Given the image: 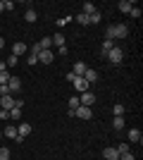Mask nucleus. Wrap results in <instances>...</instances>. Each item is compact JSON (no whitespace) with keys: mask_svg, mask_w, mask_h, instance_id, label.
Returning <instances> with one entry per match:
<instances>
[{"mask_svg":"<svg viewBox=\"0 0 143 160\" xmlns=\"http://www.w3.org/2000/svg\"><path fill=\"white\" fill-rule=\"evenodd\" d=\"M124 124H126V122H124V117H115V120H112V127H115L117 132H122Z\"/></svg>","mask_w":143,"mask_h":160,"instance_id":"5701e85b","label":"nucleus"},{"mask_svg":"<svg viewBox=\"0 0 143 160\" xmlns=\"http://www.w3.org/2000/svg\"><path fill=\"white\" fill-rule=\"evenodd\" d=\"M26 50H29V48L24 46V43H14V46H12V55H14V58H21Z\"/></svg>","mask_w":143,"mask_h":160,"instance_id":"ddd939ff","label":"nucleus"},{"mask_svg":"<svg viewBox=\"0 0 143 160\" xmlns=\"http://www.w3.org/2000/svg\"><path fill=\"white\" fill-rule=\"evenodd\" d=\"M69 19H72V17H64V19H57V27H64V24H67Z\"/></svg>","mask_w":143,"mask_h":160,"instance_id":"e433bc0d","label":"nucleus"},{"mask_svg":"<svg viewBox=\"0 0 143 160\" xmlns=\"http://www.w3.org/2000/svg\"><path fill=\"white\" fill-rule=\"evenodd\" d=\"M2 136H7V139H12V141H17V127H14V124H7L5 132H2Z\"/></svg>","mask_w":143,"mask_h":160,"instance_id":"4468645a","label":"nucleus"},{"mask_svg":"<svg viewBox=\"0 0 143 160\" xmlns=\"http://www.w3.org/2000/svg\"><path fill=\"white\" fill-rule=\"evenodd\" d=\"M0 160H10V151L7 148H0Z\"/></svg>","mask_w":143,"mask_h":160,"instance_id":"2f4dec72","label":"nucleus"},{"mask_svg":"<svg viewBox=\"0 0 143 160\" xmlns=\"http://www.w3.org/2000/svg\"><path fill=\"white\" fill-rule=\"evenodd\" d=\"M86 69H88V65H86V62H76L74 69H72V74H74V77H83V74H86Z\"/></svg>","mask_w":143,"mask_h":160,"instance_id":"9b49d317","label":"nucleus"},{"mask_svg":"<svg viewBox=\"0 0 143 160\" xmlns=\"http://www.w3.org/2000/svg\"><path fill=\"white\" fill-rule=\"evenodd\" d=\"M24 19H26V22H29V24H34V22H36V19H38V12H36L34 7H29L26 12H24Z\"/></svg>","mask_w":143,"mask_h":160,"instance_id":"2eb2a0df","label":"nucleus"},{"mask_svg":"<svg viewBox=\"0 0 143 160\" xmlns=\"http://www.w3.org/2000/svg\"><path fill=\"white\" fill-rule=\"evenodd\" d=\"M119 12H124V14H129L131 12V7H134V2H129V0H119Z\"/></svg>","mask_w":143,"mask_h":160,"instance_id":"f3484780","label":"nucleus"},{"mask_svg":"<svg viewBox=\"0 0 143 160\" xmlns=\"http://www.w3.org/2000/svg\"><path fill=\"white\" fill-rule=\"evenodd\" d=\"M0 139H2V129H0Z\"/></svg>","mask_w":143,"mask_h":160,"instance_id":"ea45409f","label":"nucleus"},{"mask_svg":"<svg viewBox=\"0 0 143 160\" xmlns=\"http://www.w3.org/2000/svg\"><path fill=\"white\" fill-rule=\"evenodd\" d=\"M117 153L122 155V153H129V143H119V146H117Z\"/></svg>","mask_w":143,"mask_h":160,"instance_id":"cd10ccee","label":"nucleus"},{"mask_svg":"<svg viewBox=\"0 0 143 160\" xmlns=\"http://www.w3.org/2000/svg\"><path fill=\"white\" fill-rule=\"evenodd\" d=\"M38 46H41V50H50L53 41H50V38H43V41H38Z\"/></svg>","mask_w":143,"mask_h":160,"instance_id":"a878e982","label":"nucleus"},{"mask_svg":"<svg viewBox=\"0 0 143 160\" xmlns=\"http://www.w3.org/2000/svg\"><path fill=\"white\" fill-rule=\"evenodd\" d=\"M2 96H10V88H7V84H0V98Z\"/></svg>","mask_w":143,"mask_h":160,"instance_id":"c756f323","label":"nucleus"},{"mask_svg":"<svg viewBox=\"0 0 143 160\" xmlns=\"http://www.w3.org/2000/svg\"><path fill=\"white\" fill-rule=\"evenodd\" d=\"M12 108H17V98H14V96H2V98H0V110H7V112H10Z\"/></svg>","mask_w":143,"mask_h":160,"instance_id":"20e7f679","label":"nucleus"},{"mask_svg":"<svg viewBox=\"0 0 143 160\" xmlns=\"http://www.w3.org/2000/svg\"><path fill=\"white\" fill-rule=\"evenodd\" d=\"M81 12L91 17V14H93V12H98V10H95V5H93V2H83V5H81Z\"/></svg>","mask_w":143,"mask_h":160,"instance_id":"6ab92c4d","label":"nucleus"},{"mask_svg":"<svg viewBox=\"0 0 143 160\" xmlns=\"http://www.w3.org/2000/svg\"><path fill=\"white\" fill-rule=\"evenodd\" d=\"M72 84H74V91H79V93H86V91H91V84L83 79V77H76Z\"/></svg>","mask_w":143,"mask_h":160,"instance_id":"39448f33","label":"nucleus"},{"mask_svg":"<svg viewBox=\"0 0 143 160\" xmlns=\"http://www.w3.org/2000/svg\"><path fill=\"white\" fill-rule=\"evenodd\" d=\"M67 103H69V110H72V112H74L76 108L81 105V103H79V96H72V98H69V100H67Z\"/></svg>","mask_w":143,"mask_h":160,"instance_id":"b1692460","label":"nucleus"},{"mask_svg":"<svg viewBox=\"0 0 143 160\" xmlns=\"http://www.w3.org/2000/svg\"><path fill=\"white\" fill-rule=\"evenodd\" d=\"M2 48H5V38H2V36H0V50H2Z\"/></svg>","mask_w":143,"mask_h":160,"instance_id":"4c0bfd02","label":"nucleus"},{"mask_svg":"<svg viewBox=\"0 0 143 160\" xmlns=\"http://www.w3.org/2000/svg\"><path fill=\"white\" fill-rule=\"evenodd\" d=\"M112 112H115V117H124V105H122V103L112 105Z\"/></svg>","mask_w":143,"mask_h":160,"instance_id":"393cba45","label":"nucleus"},{"mask_svg":"<svg viewBox=\"0 0 143 160\" xmlns=\"http://www.w3.org/2000/svg\"><path fill=\"white\" fill-rule=\"evenodd\" d=\"M50 41H53V46H57V50H60V48H64V36H62V33L50 36Z\"/></svg>","mask_w":143,"mask_h":160,"instance_id":"a211bd4d","label":"nucleus"},{"mask_svg":"<svg viewBox=\"0 0 143 160\" xmlns=\"http://www.w3.org/2000/svg\"><path fill=\"white\" fill-rule=\"evenodd\" d=\"M17 62H19V58H14V55H10V58H7V67H14Z\"/></svg>","mask_w":143,"mask_h":160,"instance_id":"7c9ffc66","label":"nucleus"},{"mask_svg":"<svg viewBox=\"0 0 143 160\" xmlns=\"http://www.w3.org/2000/svg\"><path fill=\"white\" fill-rule=\"evenodd\" d=\"M76 22H79L81 27H91V22H88V14H83V12H79V14H76Z\"/></svg>","mask_w":143,"mask_h":160,"instance_id":"412c9836","label":"nucleus"},{"mask_svg":"<svg viewBox=\"0 0 143 160\" xmlns=\"http://www.w3.org/2000/svg\"><path fill=\"white\" fill-rule=\"evenodd\" d=\"M53 60H55V55L50 53V50H41V53H38V62H41V65H50Z\"/></svg>","mask_w":143,"mask_h":160,"instance_id":"9d476101","label":"nucleus"},{"mask_svg":"<svg viewBox=\"0 0 143 160\" xmlns=\"http://www.w3.org/2000/svg\"><path fill=\"white\" fill-rule=\"evenodd\" d=\"M0 12H5V5H2V0H0Z\"/></svg>","mask_w":143,"mask_h":160,"instance_id":"58836bf2","label":"nucleus"},{"mask_svg":"<svg viewBox=\"0 0 143 160\" xmlns=\"http://www.w3.org/2000/svg\"><path fill=\"white\" fill-rule=\"evenodd\" d=\"M115 46H117L115 41L105 38V41H102V55H107V53H110V50H112V48H115Z\"/></svg>","mask_w":143,"mask_h":160,"instance_id":"aec40b11","label":"nucleus"},{"mask_svg":"<svg viewBox=\"0 0 143 160\" xmlns=\"http://www.w3.org/2000/svg\"><path fill=\"white\" fill-rule=\"evenodd\" d=\"M102 158L105 160H119V153H117L115 146H107V148H102Z\"/></svg>","mask_w":143,"mask_h":160,"instance_id":"1a4fd4ad","label":"nucleus"},{"mask_svg":"<svg viewBox=\"0 0 143 160\" xmlns=\"http://www.w3.org/2000/svg\"><path fill=\"white\" fill-rule=\"evenodd\" d=\"M126 33H129V27H126V24H112V27L105 29V38L119 41V38H126Z\"/></svg>","mask_w":143,"mask_h":160,"instance_id":"f257e3e1","label":"nucleus"},{"mask_svg":"<svg viewBox=\"0 0 143 160\" xmlns=\"http://www.w3.org/2000/svg\"><path fill=\"white\" fill-rule=\"evenodd\" d=\"M88 22H91V24H100V12H93L88 17Z\"/></svg>","mask_w":143,"mask_h":160,"instance_id":"bb28decb","label":"nucleus"},{"mask_svg":"<svg viewBox=\"0 0 143 160\" xmlns=\"http://www.w3.org/2000/svg\"><path fill=\"white\" fill-rule=\"evenodd\" d=\"M26 65H38V58H36V55H29V58H26Z\"/></svg>","mask_w":143,"mask_h":160,"instance_id":"473e14b6","label":"nucleus"},{"mask_svg":"<svg viewBox=\"0 0 143 160\" xmlns=\"http://www.w3.org/2000/svg\"><path fill=\"white\" fill-rule=\"evenodd\" d=\"M7 88H10V96L19 93V91H21V81L17 79V77H10V81H7Z\"/></svg>","mask_w":143,"mask_h":160,"instance_id":"6e6552de","label":"nucleus"},{"mask_svg":"<svg viewBox=\"0 0 143 160\" xmlns=\"http://www.w3.org/2000/svg\"><path fill=\"white\" fill-rule=\"evenodd\" d=\"M2 120H10V112H7V110H0V122H2Z\"/></svg>","mask_w":143,"mask_h":160,"instance_id":"c9c22d12","label":"nucleus"},{"mask_svg":"<svg viewBox=\"0 0 143 160\" xmlns=\"http://www.w3.org/2000/svg\"><path fill=\"white\" fill-rule=\"evenodd\" d=\"M105 58H107V60L112 62V65H119V62L124 60V50H122L119 46H115V48H112V50H110L107 55H105Z\"/></svg>","mask_w":143,"mask_h":160,"instance_id":"f03ea898","label":"nucleus"},{"mask_svg":"<svg viewBox=\"0 0 143 160\" xmlns=\"http://www.w3.org/2000/svg\"><path fill=\"white\" fill-rule=\"evenodd\" d=\"M131 17H134V19H138V17H141V7H131Z\"/></svg>","mask_w":143,"mask_h":160,"instance_id":"c85d7f7f","label":"nucleus"},{"mask_svg":"<svg viewBox=\"0 0 143 160\" xmlns=\"http://www.w3.org/2000/svg\"><path fill=\"white\" fill-rule=\"evenodd\" d=\"M2 5H5V10H14V2H12V0H2Z\"/></svg>","mask_w":143,"mask_h":160,"instance_id":"f704fd0d","label":"nucleus"},{"mask_svg":"<svg viewBox=\"0 0 143 160\" xmlns=\"http://www.w3.org/2000/svg\"><path fill=\"white\" fill-rule=\"evenodd\" d=\"M74 117H79V120H91V117H93V110H91V108L79 105V108L74 110Z\"/></svg>","mask_w":143,"mask_h":160,"instance_id":"423d86ee","label":"nucleus"},{"mask_svg":"<svg viewBox=\"0 0 143 160\" xmlns=\"http://www.w3.org/2000/svg\"><path fill=\"white\" fill-rule=\"evenodd\" d=\"M10 120H14V122L21 120V108H12V110H10Z\"/></svg>","mask_w":143,"mask_h":160,"instance_id":"4be33fe9","label":"nucleus"},{"mask_svg":"<svg viewBox=\"0 0 143 160\" xmlns=\"http://www.w3.org/2000/svg\"><path fill=\"white\" fill-rule=\"evenodd\" d=\"M95 93H91V91H86V93H81V98H79V103H81L83 108H93V103H95Z\"/></svg>","mask_w":143,"mask_h":160,"instance_id":"0eeeda50","label":"nucleus"},{"mask_svg":"<svg viewBox=\"0 0 143 160\" xmlns=\"http://www.w3.org/2000/svg\"><path fill=\"white\" fill-rule=\"evenodd\" d=\"M29 134H31V124L29 122H19L17 124V141H24Z\"/></svg>","mask_w":143,"mask_h":160,"instance_id":"7ed1b4c3","label":"nucleus"},{"mask_svg":"<svg viewBox=\"0 0 143 160\" xmlns=\"http://www.w3.org/2000/svg\"><path fill=\"white\" fill-rule=\"evenodd\" d=\"M83 79L88 81V84H95V81H98V72H95V69H86V74H83Z\"/></svg>","mask_w":143,"mask_h":160,"instance_id":"dca6fc26","label":"nucleus"},{"mask_svg":"<svg viewBox=\"0 0 143 160\" xmlns=\"http://www.w3.org/2000/svg\"><path fill=\"white\" fill-rule=\"evenodd\" d=\"M129 141H131V143H141V141H143L141 129H129Z\"/></svg>","mask_w":143,"mask_h":160,"instance_id":"f8f14e48","label":"nucleus"},{"mask_svg":"<svg viewBox=\"0 0 143 160\" xmlns=\"http://www.w3.org/2000/svg\"><path fill=\"white\" fill-rule=\"evenodd\" d=\"M119 160H136V158H134L131 151H129V153H122V155H119Z\"/></svg>","mask_w":143,"mask_h":160,"instance_id":"72a5a7b5","label":"nucleus"}]
</instances>
